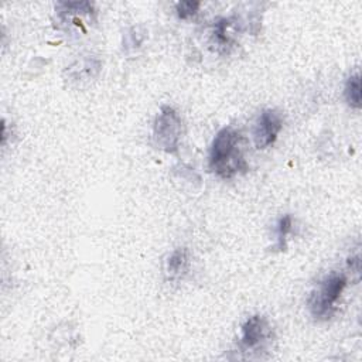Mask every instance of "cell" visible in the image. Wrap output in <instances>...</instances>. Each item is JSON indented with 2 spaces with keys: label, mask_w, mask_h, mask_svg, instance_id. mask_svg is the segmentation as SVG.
Wrapping results in <instances>:
<instances>
[{
  "label": "cell",
  "mask_w": 362,
  "mask_h": 362,
  "mask_svg": "<svg viewBox=\"0 0 362 362\" xmlns=\"http://www.w3.org/2000/svg\"><path fill=\"white\" fill-rule=\"evenodd\" d=\"M208 167L222 180H230L249 170L245 157V141L239 130L226 126L215 134L209 147Z\"/></svg>",
  "instance_id": "cell-1"
},
{
  "label": "cell",
  "mask_w": 362,
  "mask_h": 362,
  "mask_svg": "<svg viewBox=\"0 0 362 362\" xmlns=\"http://www.w3.org/2000/svg\"><path fill=\"white\" fill-rule=\"evenodd\" d=\"M346 284L348 277L342 272H332L320 280L307 301L310 314L318 321L329 320L337 311L338 301Z\"/></svg>",
  "instance_id": "cell-2"
},
{
  "label": "cell",
  "mask_w": 362,
  "mask_h": 362,
  "mask_svg": "<svg viewBox=\"0 0 362 362\" xmlns=\"http://www.w3.org/2000/svg\"><path fill=\"white\" fill-rule=\"evenodd\" d=\"M182 136V120L178 112L170 106L164 105L156 115L153 122V140L154 144L170 154H174L180 148V141Z\"/></svg>",
  "instance_id": "cell-3"
},
{
  "label": "cell",
  "mask_w": 362,
  "mask_h": 362,
  "mask_svg": "<svg viewBox=\"0 0 362 362\" xmlns=\"http://www.w3.org/2000/svg\"><path fill=\"white\" fill-rule=\"evenodd\" d=\"M283 129V117L276 109H263L257 116L253 127L255 146L259 150H264L274 144L279 133Z\"/></svg>",
  "instance_id": "cell-4"
},
{
  "label": "cell",
  "mask_w": 362,
  "mask_h": 362,
  "mask_svg": "<svg viewBox=\"0 0 362 362\" xmlns=\"http://www.w3.org/2000/svg\"><path fill=\"white\" fill-rule=\"evenodd\" d=\"M272 335V327L264 315L255 314L245 320L240 327L239 346L243 351H252L264 344Z\"/></svg>",
  "instance_id": "cell-5"
},
{
  "label": "cell",
  "mask_w": 362,
  "mask_h": 362,
  "mask_svg": "<svg viewBox=\"0 0 362 362\" xmlns=\"http://www.w3.org/2000/svg\"><path fill=\"white\" fill-rule=\"evenodd\" d=\"M189 250L187 247L174 249L165 262V274L170 280L182 279L189 270Z\"/></svg>",
  "instance_id": "cell-6"
},
{
  "label": "cell",
  "mask_w": 362,
  "mask_h": 362,
  "mask_svg": "<svg viewBox=\"0 0 362 362\" xmlns=\"http://www.w3.org/2000/svg\"><path fill=\"white\" fill-rule=\"evenodd\" d=\"M344 98L352 109L361 107V75L355 72L348 76L344 86Z\"/></svg>",
  "instance_id": "cell-7"
},
{
  "label": "cell",
  "mask_w": 362,
  "mask_h": 362,
  "mask_svg": "<svg viewBox=\"0 0 362 362\" xmlns=\"http://www.w3.org/2000/svg\"><path fill=\"white\" fill-rule=\"evenodd\" d=\"M293 230V216L286 214L279 218L276 223V245L274 249L277 252H283L287 249V239Z\"/></svg>",
  "instance_id": "cell-8"
},
{
  "label": "cell",
  "mask_w": 362,
  "mask_h": 362,
  "mask_svg": "<svg viewBox=\"0 0 362 362\" xmlns=\"http://www.w3.org/2000/svg\"><path fill=\"white\" fill-rule=\"evenodd\" d=\"M233 24V17H229V18H221L219 21L215 23L214 25V37L216 40V42L219 45H230L233 41H232V37L229 34V28L232 27Z\"/></svg>",
  "instance_id": "cell-9"
},
{
  "label": "cell",
  "mask_w": 362,
  "mask_h": 362,
  "mask_svg": "<svg viewBox=\"0 0 362 362\" xmlns=\"http://www.w3.org/2000/svg\"><path fill=\"white\" fill-rule=\"evenodd\" d=\"M199 7H201L199 1H192V0L178 1L175 4V11L181 20H187V18H191L192 16H195L197 11L199 10Z\"/></svg>",
  "instance_id": "cell-10"
}]
</instances>
